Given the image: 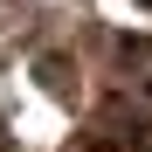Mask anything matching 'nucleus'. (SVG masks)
Segmentation results:
<instances>
[{
    "label": "nucleus",
    "mask_w": 152,
    "mask_h": 152,
    "mask_svg": "<svg viewBox=\"0 0 152 152\" xmlns=\"http://www.w3.org/2000/svg\"><path fill=\"white\" fill-rule=\"evenodd\" d=\"M145 7H152V0H145Z\"/></svg>",
    "instance_id": "f257e3e1"
}]
</instances>
